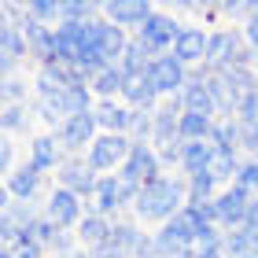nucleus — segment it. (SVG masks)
<instances>
[{"mask_svg":"<svg viewBox=\"0 0 258 258\" xmlns=\"http://www.w3.org/2000/svg\"><path fill=\"white\" fill-rule=\"evenodd\" d=\"M188 207V177H177V173H166L155 184H144L133 203V218L137 221H159L166 225L173 214Z\"/></svg>","mask_w":258,"mask_h":258,"instance_id":"obj_1","label":"nucleus"},{"mask_svg":"<svg viewBox=\"0 0 258 258\" xmlns=\"http://www.w3.org/2000/svg\"><path fill=\"white\" fill-rule=\"evenodd\" d=\"M184 33V26H177V19L173 15H162V11H155L144 26H140L133 37L148 48L151 59H159V55H170L173 52V44H177V37Z\"/></svg>","mask_w":258,"mask_h":258,"instance_id":"obj_2","label":"nucleus"},{"mask_svg":"<svg viewBox=\"0 0 258 258\" xmlns=\"http://www.w3.org/2000/svg\"><path fill=\"white\" fill-rule=\"evenodd\" d=\"M118 173H122V181L137 184V188H144V184H155L159 177H166V170H162V159H159V151L151 148V144H133V151H129L125 166H122Z\"/></svg>","mask_w":258,"mask_h":258,"instance_id":"obj_3","label":"nucleus"},{"mask_svg":"<svg viewBox=\"0 0 258 258\" xmlns=\"http://www.w3.org/2000/svg\"><path fill=\"white\" fill-rule=\"evenodd\" d=\"M129 151H133V140L122 137V133H100L96 144L89 148V166L96 173H111V170H122Z\"/></svg>","mask_w":258,"mask_h":258,"instance_id":"obj_4","label":"nucleus"},{"mask_svg":"<svg viewBox=\"0 0 258 258\" xmlns=\"http://www.w3.org/2000/svg\"><path fill=\"white\" fill-rule=\"evenodd\" d=\"M100 177H103V173H96V170L89 166V159H78V155H67L63 166L55 170V184H59V188H70V192L81 196V199L96 196Z\"/></svg>","mask_w":258,"mask_h":258,"instance_id":"obj_5","label":"nucleus"},{"mask_svg":"<svg viewBox=\"0 0 258 258\" xmlns=\"http://www.w3.org/2000/svg\"><path fill=\"white\" fill-rule=\"evenodd\" d=\"M100 137V122H96V111L89 114H74V118H67L59 129H55V140H59V148L67 155H78L81 148H92Z\"/></svg>","mask_w":258,"mask_h":258,"instance_id":"obj_6","label":"nucleus"},{"mask_svg":"<svg viewBox=\"0 0 258 258\" xmlns=\"http://www.w3.org/2000/svg\"><path fill=\"white\" fill-rule=\"evenodd\" d=\"M148 78H151V85L159 89V96L173 100V96L184 92V85H188V67L181 59H173V55H159V59H151Z\"/></svg>","mask_w":258,"mask_h":258,"instance_id":"obj_7","label":"nucleus"},{"mask_svg":"<svg viewBox=\"0 0 258 258\" xmlns=\"http://www.w3.org/2000/svg\"><path fill=\"white\" fill-rule=\"evenodd\" d=\"M44 214H48L59 229H78V225H81V218H85L89 210H85V199H81V196H74L70 188H59V184H55V188L48 192Z\"/></svg>","mask_w":258,"mask_h":258,"instance_id":"obj_8","label":"nucleus"},{"mask_svg":"<svg viewBox=\"0 0 258 258\" xmlns=\"http://www.w3.org/2000/svg\"><path fill=\"white\" fill-rule=\"evenodd\" d=\"M243 30H218L210 33V48H207V70H229L232 63H236V55L243 48Z\"/></svg>","mask_w":258,"mask_h":258,"instance_id":"obj_9","label":"nucleus"},{"mask_svg":"<svg viewBox=\"0 0 258 258\" xmlns=\"http://www.w3.org/2000/svg\"><path fill=\"white\" fill-rule=\"evenodd\" d=\"M251 192L240 188V184H229L225 192H218L214 207H218V225L221 229H240L243 218H247V207H251Z\"/></svg>","mask_w":258,"mask_h":258,"instance_id":"obj_10","label":"nucleus"},{"mask_svg":"<svg viewBox=\"0 0 258 258\" xmlns=\"http://www.w3.org/2000/svg\"><path fill=\"white\" fill-rule=\"evenodd\" d=\"M155 15V8L148 4V0H107L103 4V19L114 22V26H122V30H140L144 22Z\"/></svg>","mask_w":258,"mask_h":258,"instance_id":"obj_11","label":"nucleus"},{"mask_svg":"<svg viewBox=\"0 0 258 258\" xmlns=\"http://www.w3.org/2000/svg\"><path fill=\"white\" fill-rule=\"evenodd\" d=\"M30 59V44L22 37V30L15 22H4L0 26V74L4 78H15V67Z\"/></svg>","mask_w":258,"mask_h":258,"instance_id":"obj_12","label":"nucleus"},{"mask_svg":"<svg viewBox=\"0 0 258 258\" xmlns=\"http://www.w3.org/2000/svg\"><path fill=\"white\" fill-rule=\"evenodd\" d=\"M207 48H210V33L199 30V26H184V33L177 37V44H173V59H181L188 70L203 67L207 63Z\"/></svg>","mask_w":258,"mask_h":258,"instance_id":"obj_13","label":"nucleus"},{"mask_svg":"<svg viewBox=\"0 0 258 258\" xmlns=\"http://www.w3.org/2000/svg\"><path fill=\"white\" fill-rule=\"evenodd\" d=\"M8 196L15 199V203H37V196L44 192V173L33 166V162H22V166L8 177Z\"/></svg>","mask_w":258,"mask_h":258,"instance_id":"obj_14","label":"nucleus"},{"mask_svg":"<svg viewBox=\"0 0 258 258\" xmlns=\"http://www.w3.org/2000/svg\"><path fill=\"white\" fill-rule=\"evenodd\" d=\"M122 100H125V107H133V111H159V89L151 85V78H148V70L144 74H125V89H122Z\"/></svg>","mask_w":258,"mask_h":258,"instance_id":"obj_15","label":"nucleus"},{"mask_svg":"<svg viewBox=\"0 0 258 258\" xmlns=\"http://www.w3.org/2000/svg\"><path fill=\"white\" fill-rule=\"evenodd\" d=\"M129 30H122V26H114V22H107V19H96V44H100V52L107 55V63L111 67H118L122 63V55H125V48H129Z\"/></svg>","mask_w":258,"mask_h":258,"instance_id":"obj_16","label":"nucleus"},{"mask_svg":"<svg viewBox=\"0 0 258 258\" xmlns=\"http://www.w3.org/2000/svg\"><path fill=\"white\" fill-rule=\"evenodd\" d=\"M96 122H100V133H122V137H129V129H133V107L114 103V100H100L96 103Z\"/></svg>","mask_w":258,"mask_h":258,"instance_id":"obj_17","label":"nucleus"},{"mask_svg":"<svg viewBox=\"0 0 258 258\" xmlns=\"http://www.w3.org/2000/svg\"><path fill=\"white\" fill-rule=\"evenodd\" d=\"M63 159H67V151L59 148V140H55L52 133H41V137H33V140H30V162H33V166H37L41 173L59 170V166H63Z\"/></svg>","mask_w":258,"mask_h":258,"instance_id":"obj_18","label":"nucleus"},{"mask_svg":"<svg viewBox=\"0 0 258 258\" xmlns=\"http://www.w3.org/2000/svg\"><path fill=\"white\" fill-rule=\"evenodd\" d=\"M111 229H114V218H103L96 210H89V214L81 218V225L74 229V236H78V243L85 251H92V247H100V243L111 236Z\"/></svg>","mask_w":258,"mask_h":258,"instance_id":"obj_19","label":"nucleus"},{"mask_svg":"<svg viewBox=\"0 0 258 258\" xmlns=\"http://www.w3.org/2000/svg\"><path fill=\"white\" fill-rule=\"evenodd\" d=\"M210 155H214V144H210V140H188V144H184V159H181L184 177H199V173H207Z\"/></svg>","mask_w":258,"mask_h":258,"instance_id":"obj_20","label":"nucleus"},{"mask_svg":"<svg viewBox=\"0 0 258 258\" xmlns=\"http://www.w3.org/2000/svg\"><path fill=\"white\" fill-rule=\"evenodd\" d=\"M240 151H221V148H214V155H210V166H207V173L214 177L218 184H232L236 181V173H240Z\"/></svg>","mask_w":258,"mask_h":258,"instance_id":"obj_21","label":"nucleus"},{"mask_svg":"<svg viewBox=\"0 0 258 258\" xmlns=\"http://www.w3.org/2000/svg\"><path fill=\"white\" fill-rule=\"evenodd\" d=\"M210 144L221 148V151H240V144H243V125L236 118H218L214 122V133H210Z\"/></svg>","mask_w":258,"mask_h":258,"instance_id":"obj_22","label":"nucleus"},{"mask_svg":"<svg viewBox=\"0 0 258 258\" xmlns=\"http://www.w3.org/2000/svg\"><path fill=\"white\" fill-rule=\"evenodd\" d=\"M33 122V103H4V114H0V125H4L8 137L15 133H30Z\"/></svg>","mask_w":258,"mask_h":258,"instance_id":"obj_23","label":"nucleus"},{"mask_svg":"<svg viewBox=\"0 0 258 258\" xmlns=\"http://www.w3.org/2000/svg\"><path fill=\"white\" fill-rule=\"evenodd\" d=\"M122 89H125V70L122 67H107L100 78H92V96L96 100H114V96H122Z\"/></svg>","mask_w":258,"mask_h":258,"instance_id":"obj_24","label":"nucleus"},{"mask_svg":"<svg viewBox=\"0 0 258 258\" xmlns=\"http://www.w3.org/2000/svg\"><path fill=\"white\" fill-rule=\"evenodd\" d=\"M221 247H225L229 258H247V254L258 247V236H254L247 225H240V229H225V240H221Z\"/></svg>","mask_w":258,"mask_h":258,"instance_id":"obj_25","label":"nucleus"},{"mask_svg":"<svg viewBox=\"0 0 258 258\" xmlns=\"http://www.w3.org/2000/svg\"><path fill=\"white\" fill-rule=\"evenodd\" d=\"M221 78L232 85V92L243 100L247 92H258V70L254 67H229V70H218Z\"/></svg>","mask_w":258,"mask_h":258,"instance_id":"obj_26","label":"nucleus"},{"mask_svg":"<svg viewBox=\"0 0 258 258\" xmlns=\"http://www.w3.org/2000/svg\"><path fill=\"white\" fill-rule=\"evenodd\" d=\"M214 122H218V118H207V114L184 111V114H181V140H210Z\"/></svg>","mask_w":258,"mask_h":258,"instance_id":"obj_27","label":"nucleus"},{"mask_svg":"<svg viewBox=\"0 0 258 258\" xmlns=\"http://www.w3.org/2000/svg\"><path fill=\"white\" fill-rule=\"evenodd\" d=\"M125 74H144V70L151 67V55H148V48L140 44L137 37L129 41V48H125V55H122V63H118Z\"/></svg>","mask_w":258,"mask_h":258,"instance_id":"obj_28","label":"nucleus"},{"mask_svg":"<svg viewBox=\"0 0 258 258\" xmlns=\"http://www.w3.org/2000/svg\"><path fill=\"white\" fill-rule=\"evenodd\" d=\"M218 181L210 177V173H199V177H188V203H210V199H218Z\"/></svg>","mask_w":258,"mask_h":258,"instance_id":"obj_29","label":"nucleus"},{"mask_svg":"<svg viewBox=\"0 0 258 258\" xmlns=\"http://www.w3.org/2000/svg\"><path fill=\"white\" fill-rule=\"evenodd\" d=\"M0 92H4V103H30V81L26 78H4V85H0Z\"/></svg>","mask_w":258,"mask_h":258,"instance_id":"obj_30","label":"nucleus"},{"mask_svg":"<svg viewBox=\"0 0 258 258\" xmlns=\"http://www.w3.org/2000/svg\"><path fill=\"white\" fill-rule=\"evenodd\" d=\"M232 184H240V188H247L251 196H258V159H247V162H243Z\"/></svg>","mask_w":258,"mask_h":258,"instance_id":"obj_31","label":"nucleus"},{"mask_svg":"<svg viewBox=\"0 0 258 258\" xmlns=\"http://www.w3.org/2000/svg\"><path fill=\"white\" fill-rule=\"evenodd\" d=\"M236 122H240V125H251V122H258V92H247V96L240 100Z\"/></svg>","mask_w":258,"mask_h":258,"instance_id":"obj_32","label":"nucleus"},{"mask_svg":"<svg viewBox=\"0 0 258 258\" xmlns=\"http://www.w3.org/2000/svg\"><path fill=\"white\" fill-rule=\"evenodd\" d=\"M11 254L15 258H48V251L37 247V243H30V240H15L11 243Z\"/></svg>","mask_w":258,"mask_h":258,"instance_id":"obj_33","label":"nucleus"},{"mask_svg":"<svg viewBox=\"0 0 258 258\" xmlns=\"http://www.w3.org/2000/svg\"><path fill=\"white\" fill-rule=\"evenodd\" d=\"M11 162H15V144H11V137H4V140H0V170H4L8 177L15 173V170H11Z\"/></svg>","mask_w":258,"mask_h":258,"instance_id":"obj_34","label":"nucleus"},{"mask_svg":"<svg viewBox=\"0 0 258 258\" xmlns=\"http://www.w3.org/2000/svg\"><path fill=\"white\" fill-rule=\"evenodd\" d=\"M243 41H247L251 48H258V15H251L247 22H243Z\"/></svg>","mask_w":258,"mask_h":258,"instance_id":"obj_35","label":"nucleus"},{"mask_svg":"<svg viewBox=\"0 0 258 258\" xmlns=\"http://www.w3.org/2000/svg\"><path fill=\"white\" fill-rule=\"evenodd\" d=\"M243 225H247L254 236H258V196L251 199V207H247V218H243Z\"/></svg>","mask_w":258,"mask_h":258,"instance_id":"obj_36","label":"nucleus"},{"mask_svg":"<svg viewBox=\"0 0 258 258\" xmlns=\"http://www.w3.org/2000/svg\"><path fill=\"white\" fill-rule=\"evenodd\" d=\"M199 258H229V254H225V247L218 243V247H210V251H199Z\"/></svg>","mask_w":258,"mask_h":258,"instance_id":"obj_37","label":"nucleus"},{"mask_svg":"<svg viewBox=\"0 0 258 258\" xmlns=\"http://www.w3.org/2000/svg\"><path fill=\"white\" fill-rule=\"evenodd\" d=\"M0 258H15V254H11V247H0Z\"/></svg>","mask_w":258,"mask_h":258,"instance_id":"obj_38","label":"nucleus"},{"mask_svg":"<svg viewBox=\"0 0 258 258\" xmlns=\"http://www.w3.org/2000/svg\"><path fill=\"white\" fill-rule=\"evenodd\" d=\"M177 258H199V254H196V251H188V254H177Z\"/></svg>","mask_w":258,"mask_h":258,"instance_id":"obj_39","label":"nucleus"}]
</instances>
